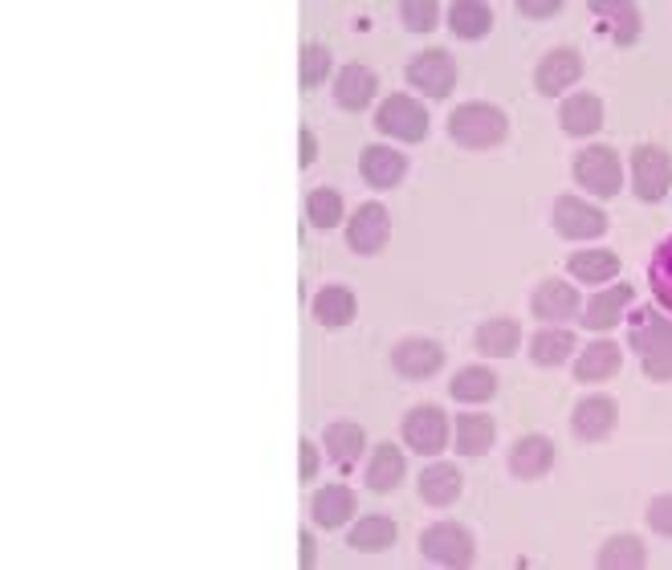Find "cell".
<instances>
[{"instance_id": "31", "label": "cell", "mask_w": 672, "mask_h": 570, "mask_svg": "<svg viewBox=\"0 0 672 570\" xmlns=\"http://www.w3.org/2000/svg\"><path fill=\"white\" fill-rule=\"evenodd\" d=\"M567 269H571L579 281H608L620 273V257L608 253V249H583V253H571V261H567Z\"/></svg>"}, {"instance_id": "29", "label": "cell", "mask_w": 672, "mask_h": 570, "mask_svg": "<svg viewBox=\"0 0 672 570\" xmlns=\"http://www.w3.org/2000/svg\"><path fill=\"white\" fill-rule=\"evenodd\" d=\"M575 351V334L571 330H538L530 342V359L538 367H558V363H567Z\"/></svg>"}, {"instance_id": "28", "label": "cell", "mask_w": 672, "mask_h": 570, "mask_svg": "<svg viewBox=\"0 0 672 570\" xmlns=\"http://www.w3.org/2000/svg\"><path fill=\"white\" fill-rule=\"evenodd\" d=\"M644 562H648V550L635 533H616V538H608L603 550H599V567L603 570H635L644 567Z\"/></svg>"}, {"instance_id": "11", "label": "cell", "mask_w": 672, "mask_h": 570, "mask_svg": "<svg viewBox=\"0 0 672 570\" xmlns=\"http://www.w3.org/2000/svg\"><path fill=\"white\" fill-rule=\"evenodd\" d=\"M620 424V404L611 395H587L575 404V416H571V428L575 436L583 441H608L611 432Z\"/></svg>"}, {"instance_id": "2", "label": "cell", "mask_w": 672, "mask_h": 570, "mask_svg": "<svg viewBox=\"0 0 672 570\" xmlns=\"http://www.w3.org/2000/svg\"><path fill=\"white\" fill-rule=\"evenodd\" d=\"M448 135L469 152H485V147H497L509 135V118L489 102H465L448 114Z\"/></svg>"}, {"instance_id": "6", "label": "cell", "mask_w": 672, "mask_h": 570, "mask_svg": "<svg viewBox=\"0 0 672 570\" xmlns=\"http://www.w3.org/2000/svg\"><path fill=\"white\" fill-rule=\"evenodd\" d=\"M555 228L567 241H591V237L608 232V213L579 200V196H562V200H555Z\"/></svg>"}, {"instance_id": "14", "label": "cell", "mask_w": 672, "mask_h": 570, "mask_svg": "<svg viewBox=\"0 0 672 570\" xmlns=\"http://www.w3.org/2000/svg\"><path fill=\"white\" fill-rule=\"evenodd\" d=\"M407 172V159L395 147H380V143H371L368 152L359 155V176L368 179L371 188H395Z\"/></svg>"}, {"instance_id": "38", "label": "cell", "mask_w": 672, "mask_h": 570, "mask_svg": "<svg viewBox=\"0 0 672 570\" xmlns=\"http://www.w3.org/2000/svg\"><path fill=\"white\" fill-rule=\"evenodd\" d=\"M330 74V53L322 45H306L302 50V86L314 90Z\"/></svg>"}, {"instance_id": "30", "label": "cell", "mask_w": 672, "mask_h": 570, "mask_svg": "<svg viewBox=\"0 0 672 570\" xmlns=\"http://www.w3.org/2000/svg\"><path fill=\"white\" fill-rule=\"evenodd\" d=\"M448 392H453V400H461V404H482V400H489V395L497 392V375L489 367H465L453 375Z\"/></svg>"}, {"instance_id": "15", "label": "cell", "mask_w": 672, "mask_h": 570, "mask_svg": "<svg viewBox=\"0 0 672 570\" xmlns=\"http://www.w3.org/2000/svg\"><path fill=\"white\" fill-rule=\"evenodd\" d=\"M550 465H555V444L546 441V436H521L509 448V473L521 477V481H534V477L550 473Z\"/></svg>"}, {"instance_id": "33", "label": "cell", "mask_w": 672, "mask_h": 570, "mask_svg": "<svg viewBox=\"0 0 672 570\" xmlns=\"http://www.w3.org/2000/svg\"><path fill=\"white\" fill-rule=\"evenodd\" d=\"M351 546L363 555H380L387 546H395V521L392 518H363L351 530Z\"/></svg>"}, {"instance_id": "7", "label": "cell", "mask_w": 672, "mask_h": 570, "mask_svg": "<svg viewBox=\"0 0 672 570\" xmlns=\"http://www.w3.org/2000/svg\"><path fill=\"white\" fill-rule=\"evenodd\" d=\"M407 82L416 90H424L428 99H444V94H453V86H457V62L444 50H424L407 65Z\"/></svg>"}, {"instance_id": "12", "label": "cell", "mask_w": 672, "mask_h": 570, "mask_svg": "<svg viewBox=\"0 0 672 570\" xmlns=\"http://www.w3.org/2000/svg\"><path fill=\"white\" fill-rule=\"evenodd\" d=\"M579 74H583V58H579V53L575 50H550L542 58V65L534 70V86H538V94L555 99V94H562L567 86H575Z\"/></svg>"}, {"instance_id": "34", "label": "cell", "mask_w": 672, "mask_h": 570, "mask_svg": "<svg viewBox=\"0 0 672 570\" xmlns=\"http://www.w3.org/2000/svg\"><path fill=\"white\" fill-rule=\"evenodd\" d=\"M648 286L657 293V302L672 314V237H664V241L657 245L652 266H648Z\"/></svg>"}, {"instance_id": "36", "label": "cell", "mask_w": 672, "mask_h": 570, "mask_svg": "<svg viewBox=\"0 0 672 570\" xmlns=\"http://www.w3.org/2000/svg\"><path fill=\"white\" fill-rule=\"evenodd\" d=\"M306 216L314 220V228H334L343 220V196L334 188H318L310 200H306Z\"/></svg>"}, {"instance_id": "39", "label": "cell", "mask_w": 672, "mask_h": 570, "mask_svg": "<svg viewBox=\"0 0 672 570\" xmlns=\"http://www.w3.org/2000/svg\"><path fill=\"white\" fill-rule=\"evenodd\" d=\"M648 526L664 538H672V494H660L652 497V506H648Z\"/></svg>"}, {"instance_id": "24", "label": "cell", "mask_w": 672, "mask_h": 570, "mask_svg": "<svg viewBox=\"0 0 672 570\" xmlns=\"http://www.w3.org/2000/svg\"><path fill=\"white\" fill-rule=\"evenodd\" d=\"M355 514V494L347 489V485H327V489H318L314 494V521L318 526H343L347 518Z\"/></svg>"}, {"instance_id": "26", "label": "cell", "mask_w": 672, "mask_h": 570, "mask_svg": "<svg viewBox=\"0 0 672 570\" xmlns=\"http://www.w3.org/2000/svg\"><path fill=\"white\" fill-rule=\"evenodd\" d=\"M494 419L489 416H477V412H465L457 416V453L461 456H485L494 448Z\"/></svg>"}, {"instance_id": "8", "label": "cell", "mask_w": 672, "mask_h": 570, "mask_svg": "<svg viewBox=\"0 0 672 570\" xmlns=\"http://www.w3.org/2000/svg\"><path fill=\"white\" fill-rule=\"evenodd\" d=\"M404 441L412 453L420 456H436L444 448V441H448V416H444L441 407L432 404H420L407 412L404 419Z\"/></svg>"}, {"instance_id": "20", "label": "cell", "mask_w": 672, "mask_h": 570, "mask_svg": "<svg viewBox=\"0 0 672 570\" xmlns=\"http://www.w3.org/2000/svg\"><path fill=\"white\" fill-rule=\"evenodd\" d=\"M314 318L330 330L351 327V322H355V293L347 290V286H327V290H318Z\"/></svg>"}, {"instance_id": "23", "label": "cell", "mask_w": 672, "mask_h": 570, "mask_svg": "<svg viewBox=\"0 0 672 570\" xmlns=\"http://www.w3.org/2000/svg\"><path fill=\"white\" fill-rule=\"evenodd\" d=\"M420 497L428 506H453L461 497V473L453 465H428L420 473Z\"/></svg>"}, {"instance_id": "13", "label": "cell", "mask_w": 672, "mask_h": 570, "mask_svg": "<svg viewBox=\"0 0 672 570\" xmlns=\"http://www.w3.org/2000/svg\"><path fill=\"white\" fill-rule=\"evenodd\" d=\"M441 363H444V351L441 342L432 339H404L392 351V367L400 371V375H407V380H428V375L441 371Z\"/></svg>"}, {"instance_id": "22", "label": "cell", "mask_w": 672, "mask_h": 570, "mask_svg": "<svg viewBox=\"0 0 672 570\" xmlns=\"http://www.w3.org/2000/svg\"><path fill=\"white\" fill-rule=\"evenodd\" d=\"M632 302V286H611L608 293H596L583 310V327L587 330H611L620 322L623 305Z\"/></svg>"}, {"instance_id": "4", "label": "cell", "mask_w": 672, "mask_h": 570, "mask_svg": "<svg viewBox=\"0 0 672 570\" xmlns=\"http://www.w3.org/2000/svg\"><path fill=\"white\" fill-rule=\"evenodd\" d=\"M575 179H579L591 196H603V200H611V196L623 188L620 155L611 152V147H587V152L575 155Z\"/></svg>"}, {"instance_id": "35", "label": "cell", "mask_w": 672, "mask_h": 570, "mask_svg": "<svg viewBox=\"0 0 672 570\" xmlns=\"http://www.w3.org/2000/svg\"><path fill=\"white\" fill-rule=\"evenodd\" d=\"M591 9H596L599 17H611V21H616V41H620V45H632V41L640 38V13H635L632 4H623V0H608V4H603V0H596Z\"/></svg>"}, {"instance_id": "3", "label": "cell", "mask_w": 672, "mask_h": 570, "mask_svg": "<svg viewBox=\"0 0 672 570\" xmlns=\"http://www.w3.org/2000/svg\"><path fill=\"white\" fill-rule=\"evenodd\" d=\"M420 550L428 562H441V567H469L477 546H473V533L457 521H436L420 533Z\"/></svg>"}, {"instance_id": "42", "label": "cell", "mask_w": 672, "mask_h": 570, "mask_svg": "<svg viewBox=\"0 0 672 570\" xmlns=\"http://www.w3.org/2000/svg\"><path fill=\"white\" fill-rule=\"evenodd\" d=\"M314 155H318V143H314V135H310V131H302V155H298V164H302V167H310V164H314Z\"/></svg>"}, {"instance_id": "43", "label": "cell", "mask_w": 672, "mask_h": 570, "mask_svg": "<svg viewBox=\"0 0 672 570\" xmlns=\"http://www.w3.org/2000/svg\"><path fill=\"white\" fill-rule=\"evenodd\" d=\"M298 542H302V570L314 567V542H310V530L298 533Z\"/></svg>"}, {"instance_id": "18", "label": "cell", "mask_w": 672, "mask_h": 570, "mask_svg": "<svg viewBox=\"0 0 672 570\" xmlns=\"http://www.w3.org/2000/svg\"><path fill=\"white\" fill-rule=\"evenodd\" d=\"M558 123L567 135H596L603 127V102L596 94H575L558 106Z\"/></svg>"}, {"instance_id": "41", "label": "cell", "mask_w": 672, "mask_h": 570, "mask_svg": "<svg viewBox=\"0 0 672 570\" xmlns=\"http://www.w3.org/2000/svg\"><path fill=\"white\" fill-rule=\"evenodd\" d=\"M562 4L558 0H542V4H534V0H521V13L526 17H555Z\"/></svg>"}, {"instance_id": "32", "label": "cell", "mask_w": 672, "mask_h": 570, "mask_svg": "<svg viewBox=\"0 0 672 570\" xmlns=\"http://www.w3.org/2000/svg\"><path fill=\"white\" fill-rule=\"evenodd\" d=\"M322 444H327L334 465H351V460H359V453H363V428H359V424H330Z\"/></svg>"}, {"instance_id": "27", "label": "cell", "mask_w": 672, "mask_h": 570, "mask_svg": "<svg viewBox=\"0 0 672 570\" xmlns=\"http://www.w3.org/2000/svg\"><path fill=\"white\" fill-rule=\"evenodd\" d=\"M448 29H453L461 41H477V38H485V33L494 29V13H489V4L461 0V4H453V9H448Z\"/></svg>"}, {"instance_id": "25", "label": "cell", "mask_w": 672, "mask_h": 570, "mask_svg": "<svg viewBox=\"0 0 672 570\" xmlns=\"http://www.w3.org/2000/svg\"><path fill=\"white\" fill-rule=\"evenodd\" d=\"M400 481H404V453L395 444H380L368 465V485L375 494H392Z\"/></svg>"}, {"instance_id": "19", "label": "cell", "mask_w": 672, "mask_h": 570, "mask_svg": "<svg viewBox=\"0 0 672 570\" xmlns=\"http://www.w3.org/2000/svg\"><path fill=\"white\" fill-rule=\"evenodd\" d=\"M375 90H380V82H375V74H371L368 65H347L343 74H339V82H334V102H339L343 111H363V106H371Z\"/></svg>"}, {"instance_id": "1", "label": "cell", "mask_w": 672, "mask_h": 570, "mask_svg": "<svg viewBox=\"0 0 672 570\" xmlns=\"http://www.w3.org/2000/svg\"><path fill=\"white\" fill-rule=\"evenodd\" d=\"M632 351L644 359L648 380H672V322L657 310H635L632 314Z\"/></svg>"}, {"instance_id": "21", "label": "cell", "mask_w": 672, "mask_h": 570, "mask_svg": "<svg viewBox=\"0 0 672 570\" xmlns=\"http://www.w3.org/2000/svg\"><path fill=\"white\" fill-rule=\"evenodd\" d=\"M521 342V327L514 318H489L485 327H477V351L489 359H506L518 351Z\"/></svg>"}, {"instance_id": "16", "label": "cell", "mask_w": 672, "mask_h": 570, "mask_svg": "<svg viewBox=\"0 0 672 570\" xmlns=\"http://www.w3.org/2000/svg\"><path fill=\"white\" fill-rule=\"evenodd\" d=\"M620 363H623L620 346H616L611 339H599V342H591V346L579 351V359H575V380H583V383L608 380V375L620 371Z\"/></svg>"}, {"instance_id": "10", "label": "cell", "mask_w": 672, "mask_h": 570, "mask_svg": "<svg viewBox=\"0 0 672 570\" xmlns=\"http://www.w3.org/2000/svg\"><path fill=\"white\" fill-rule=\"evenodd\" d=\"M387 237H392V216H387L383 204H363V208L351 216V225H347V245L363 257L380 253L383 245H387Z\"/></svg>"}, {"instance_id": "40", "label": "cell", "mask_w": 672, "mask_h": 570, "mask_svg": "<svg viewBox=\"0 0 672 570\" xmlns=\"http://www.w3.org/2000/svg\"><path fill=\"white\" fill-rule=\"evenodd\" d=\"M298 448H302V469H298V477H302V481H314V473H318V453H314V444L302 441V444H298Z\"/></svg>"}, {"instance_id": "5", "label": "cell", "mask_w": 672, "mask_h": 570, "mask_svg": "<svg viewBox=\"0 0 672 570\" xmlns=\"http://www.w3.org/2000/svg\"><path fill=\"white\" fill-rule=\"evenodd\" d=\"M672 188V159L669 152H660V147H652V143H644V147H635L632 155V191L640 196V200L657 204L664 200Z\"/></svg>"}, {"instance_id": "9", "label": "cell", "mask_w": 672, "mask_h": 570, "mask_svg": "<svg viewBox=\"0 0 672 570\" xmlns=\"http://www.w3.org/2000/svg\"><path fill=\"white\" fill-rule=\"evenodd\" d=\"M380 131H387L392 139L420 143L428 135V111L412 102L407 94H392V99L380 106Z\"/></svg>"}, {"instance_id": "17", "label": "cell", "mask_w": 672, "mask_h": 570, "mask_svg": "<svg viewBox=\"0 0 672 570\" xmlns=\"http://www.w3.org/2000/svg\"><path fill=\"white\" fill-rule=\"evenodd\" d=\"M530 305H534V314L538 318L558 322V318H571L575 310H579V290L567 286V281H558V278H546L542 286L534 290Z\"/></svg>"}, {"instance_id": "37", "label": "cell", "mask_w": 672, "mask_h": 570, "mask_svg": "<svg viewBox=\"0 0 672 570\" xmlns=\"http://www.w3.org/2000/svg\"><path fill=\"white\" fill-rule=\"evenodd\" d=\"M400 17H404V25L412 29V33H428V29H436V21H441V4H436V0H407L404 9H400Z\"/></svg>"}]
</instances>
